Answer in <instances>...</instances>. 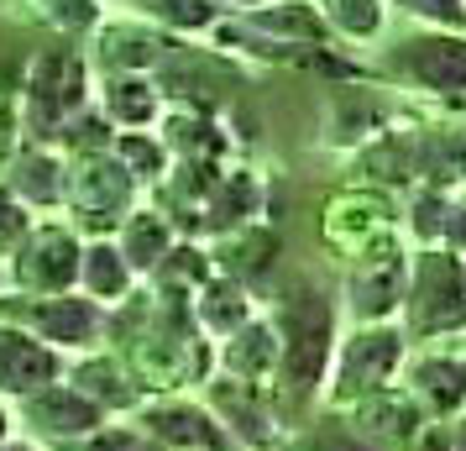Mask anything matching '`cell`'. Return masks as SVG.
<instances>
[{
  "label": "cell",
  "instance_id": "9",
  "mask_svg": "<svg viewBox=\"0 0 466 451\" xmlns=\"http://www.w3.org/2000/svg\"><path fill=\"white\" fill-rule=\"evenodd\" d=\"M53 352L26 342L22 331H0V388L5 394H37L53 378Z\"/></svg>",
  "mask_w": 466,
  "mask_h": 451
},
{
  "label": "cell",
  "instance_id": "30",
  "mask_svg": "<svg viewBox=\"0 0 466 451\" xmlns=\"http://www.w3.org/2000/svg\"><path fill=\"white\" fill-rule=\"evenodd\" d=\"M441 237L451 241L456 252H466V194H461V200H451V205H445V231H441Z\"/></svg>",
  "mask_w": 466,
  "mask_h": 451
},
{
  "label": "cell",
  "instance_id": "14",
  "mask_svg": "<svg viewBox=\"0 0 466 451\" xmlns=\"http://www.w3.org/2000/svg\"><path fill=\"white\" fill-rule=\"evenodd\" d=\"M399 300H403V268H399V258H372V268H367V273L357 279V289H351L357 315L378 321V315H388Z\"/></svg>",
  "mask_w": 466,
  "mask_h": 451
},
{
  "label": "cell",
  "instance_id": "31",
  "mask_svg": "<svg viewBox=\"0 0 466 451\" xmlns=\"http://www.w3.org/2000/svg\"><path fill=\"white\" fill-rule=\"evenodd\" d=\"M22 231H26V215H22V205L0 194V247H11V241L22 237Z\"/></svg>",
  "mask_w": 466,
  "mask_h": 451
},
{
  "label": "cell",
  "instance_id": "17",
  "mask_svg": "<svg viewBox=\"0 0 466 451\" xmlns=\"http://www.w3.org/2000/svg\"><path fill=\"white\" fill-rule=\"evenodd\" d=\"M79 273H85L95 300H121L127 283H131V268H127V258H121V247H110V241H95V247H89L85 262H79Z\"/></svg>",
  "mask_w": 466,
  "mask_h": 451
},
{
  "label": "cell",
  "instance_id": "7",
  "mask_svg": "<svg viewBox=\"0 0 466 451\" xmlns=\"http://www.w3.org/2000/svg\"><path fill=\"white\" fill-rule=\"evenodd\" d=\"M399 331H361L346 342L340 352V373H336V394H367V388H382L388 384V373L399 367Z\"/></svg>",
  "mask_w": 466,
  "mask_h": 451
},
{
  "label": "cell",
  "instance_id": "19",
  "mask_svg": "<svg viewBox=\"0 0 466 451\" xmlns=\"http://www.w3.org/2000/svg\"><path fill=\"white\" fill-rule=\"evenodd\" d=\"M414 384H420V399H430L435 409H456L466 399V363L430 357V363L414 367Z\"/></svg>",
  "mask_w": 466,
  "mask_h": 451
},
{
  "label": "cell",
  "instance_id": "5",
  "mask_svg": "<svg viewBox=\"0 0 466 451\" xmlns=\"http://www.w3.org/2000/svg\"><path fill=\"white\" fill-rule=\"evenodd\" d=\"M168 47H178L163 32V26H152L147 16H137V22H100V47H95V58L110 68V74H142V68H157L168 64Z\"/></svg>",
  "mask_w": 466,
  "mask_h": 451
},
{
  "label": "cell",
  "instance_id": "6",
  "mask_svg": "<svg viewBox=\"0 0 466 451\" xmlns=\"http://www.w3.org/2000/svg\"><path fill=\"white\" fill-rule=\"evenodd\" d=\"M79 262H85L79 241L68 237L64 226H43V231H32L26 247L16 252V279H22L26 289H53V294H58V289L74 283Z\"/></svg>",
  "mask_w": 466,
  "mask_h": 451
},
{
  "label": "cell",
  "instance_id": "34",
  "mask_svg": "<svg viewBox=\"0 0 466 451\" xmlns=\"http://www.w3.org/2000/svg\"><path fill=\"white\" fill-rule=\"evenodd\" d=\"M0 451H32V446H0Z\"/></svg>",
  "mask_w": 466,
  "mask_h": 451
},
{
  "label": "cell",
  "instance_id": "11",
  "mask_svg": "<svg viewBox=\"0 0 466 451\" xmlns=\"http://www.w3.org/2000/svg\"><path fill=\"white\" fill-rule=\"evenodd\" d=\"M106 116L127 131L152 127L157 121V89L142 74H110L106 79Z\"/></svg>",
  "mask_w": 466,
  "mask_h": 451
},
{
  "label": "cell",
  "instance_id": "8",
  "mask_svg": "<svg viewBox=\"0 0 466 451\" xmlns=\"http://www.w3.org/2000/svg\"><path fill=\"white\" fill-rule=\"evenodd\" d=\"M74 205L85 215V226H116L121 215H131V173L106 158L85 163L79 184H74Z\"/></svg>",
  "mask_w": 466,
  "mask_h": 451
},
{
  "label": "cell",
  "instance_id": "22",
  "mask_svg": "<svg viewBox=\"0 0 466 451\" xmlns=\"http://www.w3.org/2000/svg\"><path fill=\"white\" fill-rule=\"evenodd\" d=\"M215 399H220V415H226V420L247 436V441H268V409H262V405L247 409V394H241V388H231V384L215 388Z\"/></svg>",
  "mask_w": 466,
  "mask_h": 451
},
{
  "label": "cell",
  "instance_id": "28",
  "mask_svg": "<svg viewBox=\"0 0 466 451\" xmlns=\"http://www.w3.org/2000/svg\"><path fill=\"white\" fill-rule=\"evenodd\" d=\"M414 231H420V237H441L445 231V200L435 190H424L420 200H414Z\"/></svg>",
  "mask_w": 466,
  "mask_h": 451
},
{
  "label": "cell",
  "instance_id": "32",
  "mask_svg": "<svg viewBox=\"0 0 466 451\" xmlns=\"http://www.w3.org/2000/svg\"><path fill=\"white\" fill-rule=\"evenodd\" d=\"M215 5H241V16H247V11H257V0H215Z\"/></svg>",
  "mask_w": 466,
  "mask_h": 451
},
{
  "label": "cell",
  "instance_id": "10",
  "mask_svg": "<svg viewBox=\"0 0 466 451\" xmlns=\"http://www.w3.org/2000/svg\"><path fill=\"white\" fill-rule=\"evenodd\" d=\"M32 420L53 436H85V430L100 425V405L85 399V394H74V388H37L32 394Z\"/></svg>",
  "mask_w": 466,
  "mask_h": 451
},
{
  "label": "cell",
  "instance_id": "24",
  "mask_svg": "<svg viewBox=\"0 0 466 451\" xmlns=\"http://www.w3.org/2000/svg\"><path fill=\"white\" fill-rule=\"evenodd\" d=\"M199 310H205V321H210L215 331L247 325V300L236 294L231 283H210V289H205V304H199Z\"/></svg>",
  "mask_w": 466,
  "mask_h": 451
},
{
  "label": "cell",
  "instance_id": "2",
  "mask_svg": "<svg viewBox=\"0 0 466 451\" xmlns=\"http://www.w3.org/2000/svg\"><path fill=\"white\" fill-rule=\"evenodd\" d=\"M409 315H414V331H456V325H466V268L456 252H441V247L420 252Z\"/></svg>",
  "mask_w": 466,
  "mask_h": 451
},
{
  "label": "cell",
  "instance_id": "3",
  "mask_svg": "<svg viewBox=\"0 0 466 451\" xmlns=\"http://www.w3.org/2000/svg\"><path fill=\"white\" fill-rule=\"evenodd\" d=\"M388 68L403 85L435 89V95H466V32H420L388 53Z\"/></svg>",
  "mask_w": 466,
  "mask_h": 451
},
{
  "label": "cell",
  "instance_id": "23",
  "mask_svg": "<svg viewBox=\"0 0 466 451\" xmlns=\"http://www.w3.org/2000/svg\"><path fill=\"white\" fill-rule=\"evenodd\" d=\"M388 5H403L414 22H430L441 32H466V0H388Z\"/></svg>",
  "mask_w": 466,
  "mask_h": 451
},
{
  "label": "cell",
  "instance_id": "20",
  "mask_svg": "<svg viewBox=\"0 0 466 451\" xmlns=\"http://www.w3.org/2000/svg\"><path fill=\"white\" fill-rule=\"evenodd\" d=\"M273 363H278V336L268 325H241L236 342H226V367L241 373V378H257V373H268Z\"/></svg>",
  "mask_w": 466,
  "mask_h": 451
},
{
  "label": "cell",
  "instance_id": "33",
  "mask_svg": "<svg viewBox=\"0 0 466 451\" xmlns=\"http://www.w3.org/2000/svg\"><path fill=\"white\" fill-rule=\"evenodd\" d=\"M456 451H466V420H461V430H456Z\"/></svg>",
  "mask_w": 466,
  "mask_h": 451
},
{
  "label": "cell",
  "instance_id": "4",
  "mask_svg": "<svg viewBox=\"0 0 466 451\" xmlns=\"http://www.w3.org/2000/svg\"><path fill=\"white\" fill-rule=\"evenodd\" d=\"M330 363V304L325 300H299L289 310V342L278 346V367H283V388L289 394H315L319 373Z\"/></svg>",
  "mask_w": 466,
  "mask_h": 451
},
{
  "label": "cell",
  "instance_id": "15",
  "mask_svg": "<svg viewBox=\"0 0 466 451\" xmlns=\"http://www.w3.org/2000/svg\"><path fill=\"white\" fill-rule=\"evenodd\" d=\"M32 321L43 331L47 342H64V346H79L89 342V331H95V304L89 300H47L32 310Z\"/></svg>",
  "mask_w": 466,
  "mask_h": 451
},
{
  "label": "cell",
  "instance_id": "13",
  "mask_svg": "<svg viewBox=\"0 0 466 451\" xmlns=\"http://www.w3.org/2000/svg\"><path fill=\"white\" fill-rule=\"evenodd\" d=\"M137 16H147L152 26H168L173 37H194V32H215L226 11L215 0H137Z\"/></svg>",
  "mask_w": 466,
  "mask_h": 451
},
{
  "label": "cell",
  "instance_id": "18",
  "mask_svg": "<svg viewBox=\"0 0 466 451\" xmlns=\"http://www.w3.org/2000/svg\"><path fill=\"white\" fill-rule=\"evenodd\" d=\"M147 425L163 436V441H178V446H215L220 441V430L199 415V409H189V405H163V409H152L147 415Z\"/></svg>",
  "mask_w": 466,
  "mask_h": 451
},
{
  "label": "cell",
  "instance_id": "27",
  "mask_svg": "<svg viewBox=\"0 0 466 451\" xmlns=\"http://www.w3.org/2000/svg\"><path fill=\"white\" fill-rule=\"evenodd\" d=\"M289 451H367V446H361L351 430L330 425V430H309V436H299V441H294Z\"/></svg>",
  "mask_w": 466,
  "mask_h": 451
},
{
  "label": "cell",
  "instance_id": "21",
  "mask_svg": "<svg viewBox=\"0 0 466 451\" xmlns=\"http://www.w3.org/2000/svg\"><path fill=\"white\" fill-rule=\"evenodd\" d=\"M16 194L32 200V205H53V200H64V169H58V158H47V152H26L22 163H16Z\"/></svg>",
  "mask_w": 466,
  "mask_h": 451
},
{
  "label": "cell",
  "instance_id": "29",
  "mask_svg": "<svg viewBox=\"0 0 466 451\" xmlns=\"http://www.w3.org/2000/svg\"><path fill=\"white\" fill-rule=\"evenodd\" d=\"M89 451H163V446L147 441V436H131V430H106V436L89 441Z\"/></svg>",
  "mask_w": 466,
  "mask_h": 451
},
{
  "label": "cell",
  "instance_id": "12",
  "mask_svg": "<svg viewBox=\"0 0 466 451\" xmlns=\"http://www.w3.org/2000/svg\"><path fill=\"white\" fill-rule=\"evenodd\" d=\"M330 37H346V43H378L382 22H388V0H319L315 5Z\"/></svg>",
  "mask_w": 466,
  "mask_h": 451
},
{
  "label": "cell",
  "instance_id": "26",
  "mask_svg": "<svg viewBox=\"0 0 466 451\" xmlns=\"http://www.w3.org/2000/svg\"><path fill=\"white\" fill-rule=\"evenodd\" d=\"M79 384H85V399L95 394L100 405H127L131 399V388H121V373L110 363H89V367H79Z\"/></svg>",
  "mask_w": 466,
  "mask_h": 451
},
{
  "label": "cell",
  "instance_id": "1",
  "mask_svg": "<svg viewBox=\"0 0 466 451\" xmlns=\"http://www.w3.org/2000/svg\"><path fill=\"white\" fill-rule=\"evenodd\" d=\"M89 100V58L74 53V47H43L37 64H32V79H26V116H32V131L47 137L64 121H74Z\"/></svg>",
  "mask_w": 466,
  "mask_h": 451
},
{
  "label": "cell",
  "instance_id": "25",
  "mask_svg": "<svg viewBox=\"0 0 466 451\" xmlns=\"http://www.w3.org/2000/svg\"><path fill=\"white\" fill-rule=\"evenodd\" d=\"M116 152H121V169H127L131 179H152V173L163 169V148L147 142L142 131H127V137L116 142Z\"/></svg>",
  "mask_w": 466,
  "mask_h": 451
},
{
  "label": "cell",
  "instance_id": "16",
  "mask_svg": "<svg viewBox=\"0 0 466 451\" xmlns=\"http://www.w3.org/2000/svg\"><path fill=\"white\" fill-rule=\"evenodd\" d=\"M168 220L152 210H137L127 220V247H121V258L127 268H157V262L168 258Z\"/></svg>",
  "mask_w": 466,
  "mask_h": 451
},
{
  "label": "cell",
  "instance_id": "35",
  "mask_svg": "<svg viewBox=\"0 0 466 451\" xmlns=\"http://www.w3.org/2000/svg\"><path fill=\"white\" fill-rule=\"evenodd\" d=\"M0 430H5V415H0Z\"/></svg>",
  "mask_w": 466,
  "mask_h": 451
}]
</instances>
